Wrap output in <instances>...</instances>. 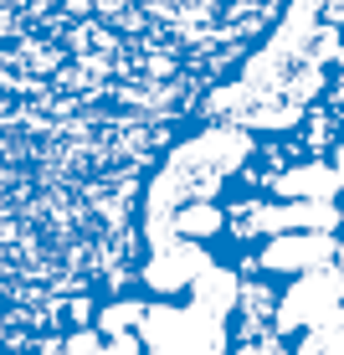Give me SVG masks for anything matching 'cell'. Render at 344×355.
<instances>
[{
	"label": "cell",
	"instance_id": "obj_1",
	"mask_svg": "<svg viewBox=\"0 0 344 355\" xmlns=\"http://www.w3.org/2000/svg\"><path fill=\"white\" fill-rule=\"evenodd\" d=\"M288 0H0V345L124 299L154 165Z\"/></svg>",
	"mask_w": 344,
	"mask_h": 355
}]
</instances>
